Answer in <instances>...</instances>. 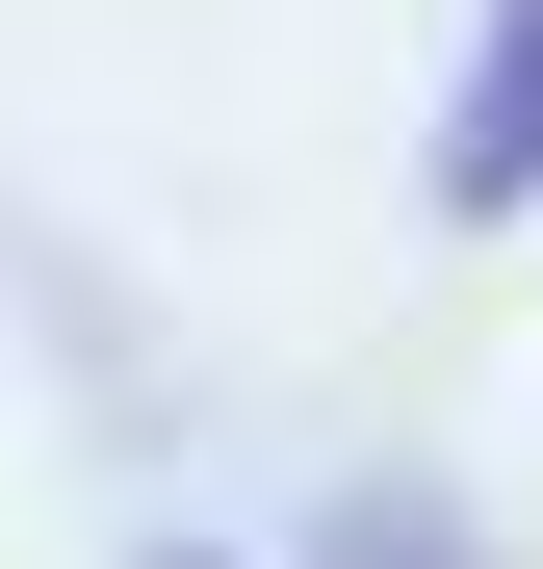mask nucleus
Listing matches in <instances>:
<instances>
[{
	"instance_id": "nucleus-1",
	"label": "nucleus",
	"mask_w": 543,
	"mask_h": 569,
	"mask_svg": "<svg viewBox=\"0 0 543 569\" xmlns=\"http://www.w3.org/2000/svg\"><path fill=\"white\" fill-rule=\"evenodd\" d=\"M440 208H543V0H492L466 104H440Z\"/></svg>"
},
{
	"instance_id": "nucleus-2",
	"label": "nucleus",
	"mask_w": 543,
	"mask_h": 569,
	"mask_svg": "<svg viewBox=\"0 0 543 569\" xmlns=\"http://www.w3.org/2000/svg\"><path fill=\"white\" fill-rule=\"evenodd\" d=\"M362 569H440V543H362Z\"/></svg>"
}]
</instances>
